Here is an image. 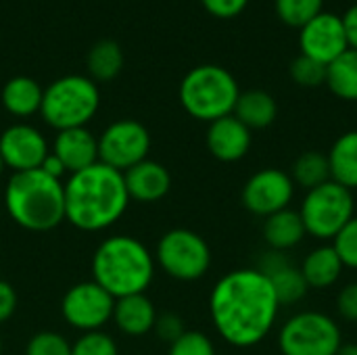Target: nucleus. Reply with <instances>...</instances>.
Masks as SVG:
<instances>
[{"instance_id": "39", "label": "nucleus", "mask_w": 357, "mask_h": 355, "mask_svg": "<svg viewBox=\"0 0 357 355\" xmlns=\"http://www.w3.org/2000/svg\"><path fill=\"white\" fill-rule=\"evenodd\" d=\"M40 169H44L48 176H52V178H56V180H63V176L67 174V169H65V165L61 163V159H59L56 155H52V153H48V157L44 159V163L40 165Z\"/></svg>"}, {"instance_id": "19", "label": "nucleus", "mask_w": 357, "mask_h": 355, "mask_svg": "<svg viewBox=\"0 0 357 355\" xmlns=\"http://www.w3.org/2000/svg\"><path fill=\"white\" fill-rule=\"evenodd\" d=\"M157 310L153 305V301L144 295H128L121 299H115V308H113V322L117 324V328L128 335V337H144L155 328L157 322Z\"/></svg>"}, {"instance_id": "18", "label": "nucleus", "mask_w": 357, "mask_h": 355, "mask_svg": "<svg viewBox=\"0 0 357 355\" xmlns=\"http://www.w3.org/2000/svg\"><path fill=\"white\" fill-rule=\"evenodd\" d=\"M123 182L130 201L134 199L138 203H157L172 188V176L167 167L151 159H144L123 172Z\"/></svg>"}, {"instance_id": "1", "label": "nucleus", "mask_w": 357, "mask_h": 355, "mask_svg": "<svg viewBox=\"0 0 357 355\" xmlns=\"http://www.w3.org/2000/svg\"><path fill=\"white\" fill-rule=\"evenodd\" d=\"M278 312L276 293L257 268L224 274L209 295V314L218 335L241 349L261 343L272 333Z\"/></svg>"}, {"instance_id": "22", "label": "nucleus", "mask_w": 357, "mask_h": 355, "mask_svg": "<svg viewBox=\"0 0 357 355\" xmlns=\"http://www.w3.org/2000/svg\"><path fill=\"white\" fill-rule=\"evenodd\" d=\"M299 268H301V274H303L307 287L316 289V291L335 287L339 282L343 270H345V266L339 259L333 245L316 247L312 253L305 255V259H303V264Z\"/></svg>"}, {"instance_id": "20", "label": "nucleus", "mask_w": 357, "mask_h": 355, "mask_svg": "<svg viewBox=\"0 0 357 355\" xmlns=\"http://www.w3.org/2000/svg\"><path fill=\"white\" fill-rule=\"evenodd\" d=\"M264 241L266 245L272 249V251H291L295 249L305 236V226H303V220L299 216V211L287 207L278 213H272L264 220Z\"/></svg>"}, {"instance_id": "38", "label": "nucleus", "mask_w": 357, "mask_h": 355, "mask_svg": "<svg viewBox=\"0 0 357 355\" xmlns=\"http://www.w3.org/2000/svg\"><path fill=\"white\" fill-rule=\"evenodd\" d=\"M341 19H343V27H345L349 48L357 50V4H354Z\"/></svg>"}, {"instance_id": "5", "label": "nucleus", "mask_w": 357, "mask_h": 355, "mask_svg": "<svg viewBox=\"0 0 357 355\" xmlns=\"http://www.w3.org/2000/svg\"><path fill=\"white\" fill-rule=\"evenodd\" d=\"M238 94L241 90L234 75L220 65H199L190 69L180 84L184 111L207 123L232 115Z\"/></svg>"}, {"instance_id": "28", "label": "nucleus", "mask_w": 357, "mask_h": 355, "mask_svg": "<svg viewBox=\"0 0 357 355\" xmlns=\"http://www.w3.org/2000/svg\"><path fill=\"white\" fill-rule=\"evenodd\" d=\"M324 0H274V8L278 19L289 25L301 29L314 17L322 13Z\"/></svg>"}, {"instance_id": "34", "label": "nucleus", "mask_w": 357, "mask_h": 355, "mask_svg": "<svg viewBox=\"0 0 357 355\" xmlns=\"http://www.w3.org/2000/svg\"><path fill=\"white\" fill-rule=\"evenodd\" d=\"M153 331L159 335L161 341H167L169 345H172L174 341H178V339L186 333L182 318H180L178 314H174V312H167V314L157 316V322H155V328H153Z\"/></svg>"}, {"instance_id": "26", "label": "nucleus", "mask_w": 357, "mask_h": 355, "mask_svg": "<svg viewBox=\"0 0 357 355\" xmlns=\"http://www.w3.org/2000/svg\"><path fill=\"white\" fill-rule=\"evenodd\" d=\"M291 180L295 186H301L305 192L314 190L326 182H331V165L328 157L322 151H305L301 153L293 167H291Z\"/></svg>"}, {"instance_id": "15", "label": "nucleus", "mask_w": 357, "mask_h": 355, "mask_svg": "<svg viewBox=\"0 0 357 355\" xmlns=\"http://www.w3.org/2000/svg\"><path fill=\"white\" fill-rule=\"evenodd\" d=\"M257 270L270 280L280 308L299 303L310 291V287H307V282H305V278L301 274V268H297L287 257V253H282V251H272L270 249L261 257Z\"/></svg>"}, {"instance_id": "32", "label": "nucleus", "mask_w": 357, "mask_h": 355, "mask_svg": "<svg viewBox=\"0 0 357 355\" xmlns=\"http://www.w3.org/2000/svg\"><path fill=\"white\" fill-rule=\"evenodd\" d=\"M331 245L345 268L357 270V216L343 226V230L333 239Z\"/></svg>"}, {"instance_id": "24", "label": "nucleus", "mask_w": 357, "mask_h": 355, "mask_svg": "<svg viewBox=\"0 0 357 355\" xmlns=\"http://www.w3.org/2000/svg\"><path fill=\"white\" fill-rule=\"evenodd\" d=\"M44 90L40 84L27 75L10 77L2 88V105L15 117H29L40 113Z\"/></svg>"}, {"instance_id": "27", "label": "nucleus", "mask_w": 357, "mask_h": 355, "mask_svg": "<svg viewBox=\"0 0 357 355\" xmlns=\"http://www.w3.org/2000/svg\"><path fill=\"white\" fill-rule=\"evenodd\" d=\"M123 67V52L115 40H100L88 52V71L94 82H111Z\"/></svg>"}, {"instance_id": "21", "label": "nucleus", "mask_w": 357, "mask_h": 355, "mask_svg": "<svg viewBox=\"0 0 357 355\" xmlns=\"http://www.w3.org/2000/svg\"><path fill=\"white\" fill-rule=\"evenodd\" d=\"M232 115L249 130H266L278 117V103L266 90H245L238 94Z\"/></svg>"}, {"instance_id": "13", "label": "nucleus", "mask_w": 357, "mask_h": 355, "mask_svg": "<svg viewBox=\"0 0 357 355\" xmlns=\"http://www.w3.org/2000/svg\"><path fill=\"white\" fill-rule=\"evenodd\" d=\"M299 48L301 54L316 59L328 67L337 56H341L349 48L343 19L339 15L322 10L318 17H314L299 29Z\"/></svg>"}, {"instance_id": "6", "label": "nucleus", "mask_w": 357, "mask_h": 355, "mask_svg": "<svg viewBox=\"0 0 357 355\" xmlns=\"http://www.w3.org/2000/svg\"><path fill=\"white\" fill-rule=\"evenodd\" d=\"M98 107L100 92L92 77L63 75L44 90L40 115L50 128L61 132L86 128V123L96 115Z\"/></svg>"}, {"instance_id": "3", "label": "nucleus", "mask_w": 357, "mask_h": 355, "mask_svg": "<svg viewBox=\"0 0 357 355\" xmlns=\"http://www.w3.org/2000/svg\"><path fill=\"white\" fill-rule=\"evenodd\" d=\"M10 220L31 232H48L65 222V182L44 169L13 172L4 188Z\"/></svg>"}, {"instance_id": "16", "label": "nucleus", "mask_w": 357, "mask_h": 355, "mask_svg": "<svg viewBox=\"0 0 357 355\" xmlns=\"http://www.w3.org/2000/svg\"><path fill=\"white\" fill-rule=\"evenodd\" d=\"M207 149L218 161H241L251 149V130L234 115L215 119L207 128Z\"/></svg>"}, {"instance_id": "2", "label": "nucleus", "mask_w": 357, "mask_h": 355, "mask_svg": "<svg viewBox=\"0 0 357 355\" xmlns=\"http://www.w3.org/2000/svg\"><path fill=\"white\" fill-rule=\"evenodd\" d=\"M128 203L123 174L100 161L71 174L65 182V220L77 230L111 228L126 213Z\"/></svg>"}, {"instance_id": "11", "label": "nucleus", "mask_w": 357, "mask_h": 355, "mask_svg": "<svg viewBox=\"0 0 357 355\" xmlns=\"http://www.w3.org/2000/svg\"><path fill=\"white\" fill-rule=\"evenodd\" d=\"M113 308L115 297H111L94 280L73 285L61 301L63 318L67 320L69 326L82 333L100 331L113 318Z\"/></svg>"}, {"instance_id": "12", "label": "nucleus", "mask_w": 357, "mask_h": 355, "mask_svg": "<svg viewBox=\"0 0 357 355\" xmlns=\"http://www.w3.org/2000/svg\"><path fill=\"white\" fill-rule=\"evenodd\" d=\"M295 197V184L291 176L276 167L255 172L243 186L241 199L247 211L257 218H268L291 205Z\"/></svg>"}, {"instance_id": "31", "label": "nucleus", "mask_w": 357, "mask_h": 355, "mask_svg": "<svg viewBox=\"0 0 357 355\" xmlns=\"http://www.w3.org/2000/svg\"><path fill=\"white\" fill-rule=\"evenodd\" d=\"M25 355H71V343L61 333L42 331L29 339Z\"/></svg>"}, {"instance_id": "29", "label": "nucleus", "mask_w": 357, "mask_h": 355, "mask_svg": "<svg viewBox=\"0 0 357 355\" xmlns=\"http://www.w3.org/2000/svg\"><path fill=\"white\" fill-rule=\"evenodd\" d=\"M289 73H291V80L303 88H318L326 84V65L305 54H299L297 59H293Z\"/></svg>"}, {"instance_id": "36", "label": "nucleus", "mask_w": 357, "mask_h": 355, "mask_svg": "<svg viewBox=\"0 0 357 355\" xmlns=\"http://www.w3.org/2000/svg\"><path fill=\"white\" fill-rule=\"evenodd\" d=\"M201 2H203L205 10L218 19H234L249 4V0H201Z\"/></svg>"}, {"instance_id": "17", "label": "nucleus", "mask_w": 357, "mask_h": 355, "mask_svg": "<svg viewBox=\"0 0 357 355\" xmlns=\"http://www.w3.org/2000/svg\"><path fill=\"white\" fill-rule=\"evenodd\" d=\"M50 153L61 159L67 174L71 176L98 163V138L88 128L61 130L56 132Z\"/></svg>"}, {"instance_id": "10", "label": "nucleus", "mask_w": 357, "mask_h": 355, "mask_svg": "<svg viewBox=\"0 0 357 355\" xmlns=\"http://www.w3.org/2000/svg\"><path fill=\"white\" fill-rule=\"evenodd\" d=\"M149 151L151 134L136 119L113 121L98 138V161L121 174L144 161Z\"/></svg>"}, {"instance_id": "23", "label": "nucleus", "mask_w": 357, "mask_h": 355, "mask_svg": "<svg viewBox=\"0 0 357 355\" xmlns=\"http://www.w3.org/2000/svg\"><path fill=\"white\" fill-rule=\"evenodd\" d=\"M331 180L347 190H357V130L339 136L326 153Z\"/></svg>"}, {"instance_id": "9", "label": "nucleus", "mask_w": 357, "mask_h": 355, "mask_svg": "<svg viewBox=\"0 0 357 355\" xmlns=\"http://www.w3.org/2000/svg\"><path fill=\"white\" fill-rule=\"evenodd\" d=\"M155 262L167 276L192 282L207 274L211 266V249L201 234L188 228H174L159 239Z\"/></svg>"}, {"instance_id": "33", "label": "nucleus", "mask_w": 357, "mask_h": 355, "mask_svg": "<svg viewBox=\"0 0 357 355\" xmlns=\"http://www.w3.org/2000/svg\"><path fill=\"white\" fill-rule=\"evenodd\" d=\"M167 355H215L213 341L201 331H186L169 345Z\"/></svg>"}, {"instance_id": "42", "label": "nucleus", "mask_w": 357, "mask_h": 355, "mask_svg": "<svg viewBox=\"0 0 357 355\" xmlns=\"http://www.w3.org/2000/svg\"><path fill=\"white\" fill-rule=\"evenodd\" d=\"M0 354H2V339H0Z\"/></svg>"}, {"instance_id": "41", "label": "nucleus", "mask_w": 357, "mask_h": 355, "mask_svg": "<svg viewBox=\"0 0 357 355\" xmlns=\"http://www.w3.org/2000/svg\"><path fill=\"white\" fill-rule=\"evenodd\" d=\"M2 169H4V163H2V157H0V174H2Z\"/></svg>"}, {"instance_id": "14", "label": "nucleus", "mask_w": 357, "mask_h": 355, "mask_svg": "<svg viewBox=\"0 0 357 355\" xmlns=\"http://www.w3.org/2000/svg\"><path fill=\"white\" fill-rule=\"evenodd\" d=\"M50 149L40 130L29 123H15L0 134V157L13 172L38 169Z\"/></svg>"}, {"instance_id": "25", "label": "nucleus", "mask_w": 357, "mask_h": 355, "mask_svg": "<svg viewBox=\"0 0 357 355\" xmlns=\"http://www.w3.org/2000/svg\"><path fill=\"white\" fill-rule=\"evenodd\" d=\"M326 86L343 100H357V50L347 48L326 67Z\"/></svg>"}, {"instance_id": "8", "label": "nucleus", "mask_w": 357, "mask_h": 355, "mask_svg": "<svg viewBox=\"0 0 357 355\" xmlns=\"http://www.w3.org/2000/svg\"><path fill=\"white\" fill-rule=\"evenodd\" d=\"M343 345L337 320L322 312H299L278 333L282 355H337Z\"/></svg>"}, {"instance_id": "37", "label": "nucleus", "mask_w": 357, "mask_h": 355, "mask_svg": "<svg viewBox=\"0 0 357 355\" xmlns=\"http://www.w3.org/2000/svg\"><path fill=\"white\" fill-rule=\"evenodd\" d=\"M17 310V293L10 282L0 278V324L10 320Z\"/></svg>"}, {"instance_id": "7", "label": "nucleus", "mask_w": 357, "mask_h": 355, "mask_svg": "<svg viewBox=\"0 0 357 355\" xmlns=\"http://www.w3.org/2000/svg\"><path fill=\"white\" fill-rule=\"evenodd\" d=\"M305 232L318 241H331L343 230V226L356 216L354 192L337 182H326L305 192L299 207Z\"/></svg>"}, {"instance_id": "30", "label": "nucleus", "mask_w": 357, "mask_h": 355, "mask_svg": "<svg viewBox=\"0 0 357 355\" xmlns=\"http://www.w3.org/2000/svg\"><path fill=\"white\" fill-rule=\"evenodd\" d=\"M71 355H119V347L113 337L94 331V333H84L71 345Z\"/></svg>"}, {"instance_id": "4", "label": "nucleus", "mask_w": 357, "mask_h": 355, "mask_svg": "<svg viewBox=\"0 0 357 355\" xmlns=\"http://www.w3.org/2000/svg\"><path fill=\"white\" fill-rule=\"evenodd\" d=\"M153 278L155 257L134 236H109L92 255V280L115 299L146 293Z\"/></svg>"}, {"instance_id": "40", "label": "nucleus", "mask_w": 357, "mask_h": 355, "mask_svg": "<svg viewBox=\"0 0 357 355\" xmlns=\"http://www.w3.org/2000/svg\"><path fill=\"white\" fill-rule=\"evenodd\" d=\"M337 355H357V343H343Z\"/></svg>"}, {"instance_id": "35", "label": "nucleus", "mask_w": 357, "mask_h": 355, "mask_svg": "<svg viewBox=\"0 0 357 355\" xmlns=\"http://www.w3.org/2000/svg\"><path fill=\"white\" fill-rule=\"evenodd\" d=\"M337 312L345 322L357 324V282H349L339 291Z\"/></svg>"}]
</instances>
